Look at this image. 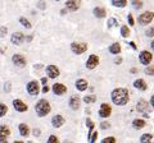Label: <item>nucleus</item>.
Listing matches in <instances>:
<instances>
[{"label":"nucleus","mask_w":154,"mask_h":143,"mask_svg":"<svg viewBox=\"0 0 154 143\" xmlns=\"http://www.w3.org/2000/svg\"><path fill=\"white\" fill-rule=\"evenodd\" d=\"M112 101L118 106H123L128 102V91L126 88H116L112 92Z\"/></svg>","instance_id":"nucleus-1"},{"label":"nucleus","mask_w":154,"mask_h":143,"mask_svg":"<svg viewBox=\"0 0 154 143\" xmlns=\"http://www.w3.org/2000/svg\"><path fill=\"white\" fill-rule=\"evenodd\" d=\"M35 110H36V114L40 118L42 116H46L50 112L51 107H50V104L46 101V100H38V102L36 104L35 106Z\"/></svg>","instance_id":"nucleus-2"},{"label":"nucleus","mask_w":154,"mask_h":143,"mask_svg":"<svg viewBox=\"0 0 154 143\" xmlns=\"http://www.w3.org/2000/svg\"><path fill=\"white\" fill-rule=\"evenodd\" d=\"M153 18H154L153 12H145V13H143L139 16V23H140L141 26H146L153 21Z\"/></svg>","instance_id":"nucleus-3"},{"label":"nucleus","mask_w":154,"mask_h":143,"mask_svg":"<svg viewBox=\"0 0 154 143\" xmlns=\"http://www.w3.org/2000/svg\"><path fill=\"white\" fill-rule=\"evenodd\" d=\"M71 49L75 54L80 55V54H84V52L88 50V45L84 44V42H73V44L71 45Z\"/></svg>","instance_id":"nucleus-4"},{"label":"nucleus","mask_w":154,"mask_h":143,"mask_svg":"<svg viewBox=\"0 0 154 143\" xmlns=\"http://www.w3.org/2000/svg\"><path fill=\"white\" fill-rule=\"evenodd\" d=\"M139 59H140V63L143 65H149V64H150V61H152V59H153V55L149 51L145 50V51H141L140 52V55H139Z\"/></svg>","instance_id":"nucleus-5"},{"label":"nucleus","mask_w":154,"mask_h":143,"mask_svg":"<svg viewBox=\"0 0 154 143\" xmlns=\"http://www.w3.org/2000/svg\"><path fill=\"white\" fill-rule=\"evenodd\" d=\"M27 92L31 95V96H36V95L40 92V88H38V83L36 80H32L27 84Z\"/></svg>","instance_id":"nucleus-6"},{"label":"nucleus","mask_w":154,"mask_h":143,"mask_svg":"<svg viewBox=\"0 0 154 143\" xmlns=\"http://www.w3.org/2000/svg\"><path fill=\"white\" fill-rule=\"evenodd\" d=\"M110 114H112V107L109 106L108 104H102V106H100V110H99V115L100 118H108L110 116Z\"/></svg>","instance_id":"nucleus-7"},{"label":"nucleus","mask_w":154,"mask_h":143,"mask_svg":"<svg viewBox=\"0 0 154 143\" xmlns=\"http://www.w3.org/2000/svg\"><path fill=\"white\" fill-rule=\"evenodd\" d=\"M12 59H13V64L17 65V66H19V68H23V66H26V64H27L25 56H22V55H19V54L13 55Z\"/></svg>","instance_id":"nucleus-8"},{"label":"nucleus","mask_w":154,"mask_h":143,"mask_svg":"<svg viewBox=\"0 0 154 143\" xmlns=\"http://www.w3.org/2000/svg\"><path fill=\"white\" fill-rule=\"evenodd\" d=\"M99 64V58L96 55H90L88 61H86V68L88 69H95L96 65Z\"/></svg>","instance_id":"nucleus-9"},{"label":"nucleus","mask_w":154,"mask_h":143,"mask_svg":"<svg viewBox=\"0 0 154 143\" xmlns=\"http://www.w3.org/2000/svg\"><path fill=\"white\" fill-rule=\"evenodd\" d=\"M80 5H81V0H67V3H66L67 9L71 12L77 10L80 8Z\"/></svg>","instance_id":"nucleus-10"},{"label":"nucleus","mask_w":154,"mask_h":143,"mask_svg":"<svg viewBox=\"0 0 154 143\" xmlns=\"http://www.w3.org/2000/svg\"><path fill=\"white\" fill-rule=\"evenodd\" d=\"M13 106H14V109L18 111V112H25V111H27V105L23 102V101H21V100H14L13 101Z\"/></svg>","instance_id":"nucleus-11"},{"label":"nucleus","mask_w":154,"mask_h":143,"mask_svg":"<svg viewBox=\"0 0 154 143\" xmlns=\"http://www.w3.org/2000/svg\"><path fill=\"white\" fill-rule=\"evenodd\" d=\"M53 92L55 95H58V96H60V95H64L67 92V87L62 83H55L53 86Z\"/></svg>","instance_id":"nucleus-12"},{"label":"nucleus","mask_w":154,"mask_h":143,"mask_svg":"<svg viewBox=\"0 0 154 143\" xmlns=\"http://www.w3.org/2000/svg\"><path fill=\"white\" fill-rule=\"evenodd\" d=\"M46 72H48V75H49L50 78H57V77H59V74H60L59 69H58L55 65L46 66Z\"/></svg>","instance_id":"nucleus-13"},{"label":"nucleus","mask_w":154,"mask_h":143,"mask_svg":"<svg viewBox=\"0 0 154 143\" xmlns=\"http://www.w3.org/2000/svg\"><path fill=\"white\" fill-rule=\"evenodd\" d=\"M64 123H66V120H64V118L62 115H54L53 119H51V124H53V127L54 128H60Z\"/></svg>","instance_id":"nucleus-14"},{"label":"nucleus","mask_w":154,"mask_h":143,"mask_svg":"<svg viewBox=\"0 0 154 143\" xmlns=\"http://www.w3.org/2000/svg\"><path fill=\"white\" fill-rule=\"evenodd\" d=\"M23 41H25V36L21 32H16L12 35V42L14 45H21Z\"/></svg>","instance_id":"nucleus-15"},{"label":"nucleus","mask_w":154,"mask_h":143,"mask_svg":"<svg viewBox=\"0 0 154 143\" xmlns=\"http://www.w3.org/2000/svg\"><path fill=\"white\" fill-rule=\"evenodd\" d=\"M18 129H19V134H21L22 137H28V134H30V128H28V125L25 123L19 124Z\"/></svg>","instance_id":"nucleus-16"},{"label":"nucleus","mask_w":154,"mask_h":143,"mask_svg":"<svg viewBox=\"0 0 154 143\" xmlns=\"http://www.w3.org/2000/svg\"><path fill=\"white\" fill-rule=\"evenodd\" d=\"M134 87L140 89V91H145V89L148 88V86H146V83H145V80L144 79H136L134 82Z\"/></svg>","instance_id":"nucleus-17"},{"label":"nucleus","mask_w":154,"mask_h":143,"mask_svg":"<svg viewBox=\"0 0 154 143\" xmlns=\"http://www.w3.org/2000/svg\"><path fill=\"white\" fill-rule=\"evenodd\" d=\"M69 106L72 110H77V109L80 107V98L77 96H72L69 100Z\"/></svg>","instance_id":"nucleus-18"},{"label":"nucleus","mask_w":154,"mask_h":143,"mask_svg":"<svg viewBox=\"0 0 154 143\" xmlns=\"http://www.w3.org/2000/svg\"><path fill=\"white\" fill-rule=\"evenodd\" d=\"M137 110L141 111V112H145L149 110V104L145 101V100H140L137 104Z\"/></svg>","instance_id":"nucleus-19"},{"label":"nucleus","mask_w":154,"mask_h":143,"mask_svg":"<svg viewBox=\"0 0 154 143\" xmlns=\"http://www.w3.org/2000/svg\"><path fill=\"white\" fill-rule=\"evenodd\" d=\"M76 87H77L79 91H85V89L88 88V80H85V79H77Z\"/></svg>","instance_id":"nucleus-20"},{"label":"nucleus","mask_w":154,"mask_h":143,"mask_svg":"<svg viewBox=\"0 0 154 143\" xmlns=\"http://www.w3.org/2000/svg\"><path fill=\"white\" fill-rule=\"evenodd\" d=\"M9 134H11L9 128L5 125H0V138H2V139H5L7 137H9Z\"/></svg>","instance_id":"nucleus-21"},{"label":"nucleus","mask_w":154,"mask_h":143,"mask_svg":"<svg viewBox=\"0 0 154 143\" xmlns=\"http://www.w3.org/2000/svg\"><path fill=\"white\" fill-rule=\"evenodd\" d=\"M94 16L96 18H105V16H107V12H105L104 8H95L94 9Z\"/></svg>","instance_id":"nucleus-22"},{"label":"nucleus","mask_w":154,"mask_h":143,"mask_svg":"<svg viewBox=\"0 0 154 143\" xmlns=\"http://www.w3.org/2000/svg\"><path fill=\"white\" fill-rule=\"evenodd\" d=\"M132 127L135 129H141V128L145 127V120H143V119H135L132 121Z\"/></svg>","instance_id":"nucleus-23"},{"label":"nucleus","mask_w":154,"mask_h":143,"mask_svg":"<svg viewBox=\"0 0 154 143\" xmlns=\"http://www.w3.org/2000/svg\"><path fill=\"white\" fill-rule=\"evenodd\" d=\"M109 52H112V54H119V52H121V45H119L118 42L112 44L109 46Z\"/></svg>","instance_id":"nucleus-24"},{"label":"nucleus","mask_w":154,"mask_h":143,"mask_svg":"<svg viewBox=\"0 0 154 143\" xmlns=\"http://www.w3.org/2000/svg\"><path fill=\"white\" fill-rule=\"evenodd\" d=\"M152 141H153V136L149 134V133L143 134L140 138V143H152Z\"/></svg>","instance_id":"nucleus-25"},{"label":"nucleus","mask_w":154,"mask_h":143,"mask_svg":"<svg viewBox=\"0 0 154 143\" xmlns=\"http://www.w3.org/2000/svg\"><path fill=\"white\" fill-rule=\"evenodd\" d=\"M112 4L117 8H125L127 5V0H112Z\"/></svg>","instance_id":"nucleus-26"},{"label":"nucleus","mask_w":154,"mask_h":143,"mask_svg":"<svg viewBox=\"0 0 154 143\" xmlns=\"http://www.w3.org/2000/svg\"><path fill=\"white\" fill-rule=\"evenodd\" d=\"M121 35H122L123 37H128V35H130V30H128V27H127V26H122V27H121Z\"/></svg>","instance_id":"nucleus-27"},{"label":"nucleus","mask_w":154,"mask_h":143,"mask_svg":"<svg viewBox=\"0 0 154 143\" xmlns=\"http://www.w3.org/2000/svg\"><path fill=\"white\" fill-rule=\"evenodd\" d=\"M86 125H88V128H89V136L91 134V133H93V130H94V123L90 120V119H88V120H86Z\"/></svg>","instance_id":"nucleus-28"},{"label":"nucleus","mask_w":154,"mask_h":143,"mask_svg":"<svg viewBox=\"0 0 154 143\" xmlns=\"http://www.w3.org/2000/svg\"><path fill=\"white\" fill-rule=\"evenodd\" d=\"M7 111H8V107L4 104H0V118H3L4 115H5Z\"/></svg>","instance_id":"nucleus-29"},{"label":"nucleus","mask_w":154,"mask_h":143,"mask_svg":"<svg viewBox=\"0 0 154 143\" xmlns=\"http://www.w3.org/2000/svg\"><path fill=\"white\" fill-rule=\"evenodd\" d=\"M19 22H21V25H22V26H25L26 28H31V23L28 22L26 18H22V17H21V18H19Z\"/></svg>","instance_id":"nucleus-30"},{"label":"nucleus","mask_w":154,"mask_h":143,"mask_svg":"<svg viewBox=\"0 0 154 143\" xmlns=\"http://www.w3.org/2000/svg\"><path fill=\"white\" fill-rule=\"evenodd\" d=\"M96 139H98V132H94V133H91V134L89 136V141H90V143H95Z\"/></svg>","instance_id":"nucleus-31"},{"label":"nucleus","mask_w":154,"mask_h":143,"mask_svg":"<svg viewBox=\"0 0 154 143\" xmlns=\"http://www.w3.org/2000/svg\"><path fill=\"white\" fill-rule=\"evenodd\" d=\"M95 100H96L95 96H85L84 97V101L86 104H93V102H95Z\"/></svg>","instance_id":"nucleus-32"},{"label":"nucleus","mask_w":154,"mask_h":143,"mask_svg":"<svg viewBox=\"0 0 154 143\" xmlns=\"http://www.w3.org/2000/svg\"><path fill=\"white\" fill-rule=\"evenodd\" d=\"M132 5H134V8L140 9L143 7V1L141 0H132Z\"/></svg>","instance_id":"nucleus-33"},{"label":"nucleus","mask_w":154,"mask_h":143,"mask_svg":"<svg viewBox=\"0 0 154 143\" xmlns=\"http://www.w3.org/2000/svg\"><path fill=\"white\" fill-rule=\"evenodd\" d=\"M108 28H110V27H113V26H118V22L114 19V18H109L108 19Z\"/></svg>","instance_id":"nucleus-34"},{"label":"nucleus","mask_w":154,"mask_h":143,"mask_svg":"<svg viewBox=\"0 0 154 143\" xmlns=\"http://www.w3.org/2000/svg\"><path fill=\"white\" fill-rule=\"evenodd\" d=\"M46 143H59V139H58L57 136H50Z\"/></svg>","instance_id":"nucleus-35"},{"label":"nucleus","mask_w":154,"mask_h":143,"mask_svg":"<svg viewBox=\"0 0 154 143\" xmlns=\"http://www.w3.org/2000/svg\"><path fill=\"white\" fill-rule=\"evenodd\" d=\"M102 143H116V138L114 137H107L102 141Z\"/></svg>","instance_id":"nucleus-36"},{"label":"nucleus","mask_w":154,"mask_h":143,"mask_svg":"<svg viewBox=\"0 0 154 143\" xmlns=\"http://www.w3.org/2000/svg\"><path fill=\"white\" fill-rule=\"evenodd\" d=\"M145 73L149 74V75H154V65L148 66V68L145 69Z\"/></svg>","instance_id":"nucleus-37"},{"label":"nucleus","mask_w":154,"mask_h":143,"mask_svg":"<svg viewBox=\"0 0 154 143\" xmlns=\"http://www.w3.org/2000/svg\"><path fill=\"white\" fill-rule=\"evenodd\" d=\"M7 32H8L7 27H0V39H3V37L7 35Z\"/></svg>","instance_id":"nucleus-38"},{"label":"nucleus","mask_w":154,"mask_h":143,"mask_svg":"<svg viewBox=\"0 0 154 143\" xmlns=\"http://www.w3.org/2000/svg\"><path fill=\"white\" fill-rule=\"evenodd\" d=\"M145 35L148 36V37H153L154 36V27H152V28H149V30L145 32Z\"/></svg>","instance_id":"nucleus-39"},{"label":"nucleus","mask_w":154,"mask_h":143,"mask_svg":"<svg viewBox=\"0 0 154 143\" xmlns=\"http://www.w3.org/2000/svg\"><path fill=\"white\" fill-rule=\"evenodd\" d=\"M110 125H109V123H107V121H103L102 124H100V128L102 129H107V128H109Z\"/></svg>","instance_id":"nucleus-40"},{"label":"nucleus","mask_w":154,"mask_h":143,"mask_svg":"<svg viewBox=\"0 0 154 143\" xmlns=\"http://www.w3.org/2000/svg\"><path fill=\"white\" fill-rule=\"evenodd\" d=\"M127 21H128V23H130V26H134V18H132V16H131V14H128V16H127Z\"/></svg>","instance_id":"nucleus-41"},{"label":"nucleus","mask_w":154,"mask_h":143,"mask_svg":"<svg viewBox=\"0 0 154 143\" xmlns=\"http://www.w3.org/2000/svg\"><path fill=\"white\" fill-rule=\"evenodd\" d=\"M33 136H35V137L40 136V130H38V129H35V130H33Z\"/></svg>","instance_id":"nucleus-42"},{"label":"nucleus","mask_w":154,"mask_h":143,"mask_svg":"<svg viewBox=\"0 0 154 143\" xmlns=\"http://www.w3.org/2000/svg\"><path fill=\"white\" fill-rule=\"evenodd\" d=\"M42 92H44V93L49 92V87H48V86H44V88H42Z\"/></svg>","instance_id":"nucleus-43"},{"label":"nucleus","mask_w":154,"mask_h":143,"mask_svg":"<svg viewBox=\"0 0 154 143\" xmlns=\"http://www.w3.org/2000/svg\"><path fill=\"white\" fill-rule=\"evenodd\" d=\"M150 104H152V106H153V109H154V95H153L152 98H150Z\"/></svg>","instance_id":"nucleus-44"},{"label":"nucleus","mask_w":154,"mask_h":143,"mask_svg":"<svg viewBox=\"0 0 154 143\" xmlns=\"http://www.w3.org/2000/svg\"><path fill=\"white\" fill-rule=\"evenodd\" d=\"M41 82H42V84H45V86H46V82H48V79H46V78H42V79H41Z\"/></svg>","instance_id":"nucleus-45"},{"label":"nucleus","mask_w":154,"mask_h":143,"mask_svg":"<svg viewBox=\"0 0 154 143\" xmlns=\"http://www.w3.org/2000/svg\"><path fill=\"white\" fill-rule=\"evenodd\" d=\"M130 46H131V47H132V49H136V45H135V44H134V42H130Z\"/></svg>","instance_id":"nucleus-46"},{"label":"nucleus","mask_w":154,"mask_h":143,"mask_svg":"<svg viewBox=\"0 0 154 143\" xmlns=\"http://www.w3.org/2000/svg\"><path fill=\"white\" fill-rule=\"evenodd\" d=\"M121 61H122V60H121V58H118L117 60H116V64H119V63H121Z\"/></svg>","instance_id":"nucleus-47"},{"label":"nucleus","mask_w":154,"mask_h":143,"mask_svg":"<svg viewBox=\"0 0 154 143\" xmlns=\"http://www.w3.org/2000/svg\"><path fill=\"white\" fill-rule=\"evenodd\" d=\"M0 143H8V142H7V139H2V138H0Z\"/></svg>","instance_id":"nucleus-48"},{"label":"nucleus","mask_w":154,"mask_h":143,"mask_svg":"<svg viewBox=\"0 0 154 143\" xmlns=\"http://www.w3.org/2000/svg\"><path fill=\"white\" fill-rule=\"evenodd\" d=\"M152 49H153V51H154V41L152 42Z\"/></svg>","instance_id":"nucleus-49"},{"label":"nucleus","mask_w":154,"mask_h":143,"mask_svg":"<svg viewBox=\"0 0 154 143\" xmlns=\"http://www.w3.org/2000/svg\"><path fill=\"white\" fill-rule=\"evenodd\" d=\"M14 143H23V142H21V141H16V142H14Z\"/></svg>","instance_id":"nucleus-50"},{"label":"nucleus","mask_w":154,"mask_h":143,"mask_svg":"<svg viewBox=\"0 0 154 143\" xmlns=\"http://www.w3.org/2000/svg\"><path fill=\"white\" fill-rule=\"evenodd\" d=\"M66 143H69V142H66Z\"/></svg>","instance_id":"nucleus-51"},{"label":"nucleus","mask_w":154,"mask_h":143,"mask_svg":"<svg viewBox=\"0 0 154 143\" xmlns=\"http://www.w3.org/2000/svg\"><path fill=\"white\" fill-rule=\"evenodd\" d=\"M57 1H59V0H57Z\"/></svg>","instance_id":"nucleus-52"},{"label":"nucleus","mask_w":154,"mask_h":143,"mask_svg":"<svg viewBox=\"0 0 154 143\" xmlns=\"http://www.w3.org/2000/svg\"><path fill=\"white\" fill-rule=\"evenodd\" d=\"M153 143H154V142H153Z\"/></svg>","instance_id":"nucleus-53"}]
</instances>
